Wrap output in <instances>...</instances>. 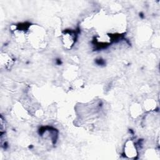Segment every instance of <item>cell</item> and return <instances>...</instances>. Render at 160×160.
Segmentation results:
<instances>
[{"label": "cell", "mask_w": 160, "mask_h": 160, "mask_svg": "<svg viewBox=\"0 0 160 160\" xmlns=\"http://www.w3.org/2000/svg\"><path fill=\"white\" fill-rule=\"evenodd\" d=\"M76 39V32L72 30H66L62 34V42L64 46L68 49H71Z\"/></svg>", "instance_id": "obj_1"}, {"label": "cell", "mask_w": 160, "mask_h": 160, "mask_svg": "<svg viewBox=\"0 0 160 160\" xmlns=\"http://www.w3.org/2000/svg\"><path fill=\"white\" fill-rule=\"evenodd\" d=\"M124 154L126 157L131 159H135L138 156V149L132 141L128 140L126 142L124 146Z\"/></svg>", "instance_id": "obj_2"}]
</instances>
